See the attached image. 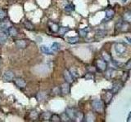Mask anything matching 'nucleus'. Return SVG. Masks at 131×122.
I'll use <instances>...</instances> for the list:
<instances>
[{"label": "nucleus", "mask_w": 131, "mask_h": 122, "mask_svg": "<svg viewBox=\"0 0 131 122\" xmlns=\"http://www.w3.org/2000/svg\"><path fill=\"white\" fill-rule=\"evenodd\" d=\"M92 108L97 112H103L104 104L102 100H93L92 102Z\"/></svg>", "instance_id": "nucleus-1"}, {"label": "nucleus", "mask_w": 131, "mask_h": 122, "mask_svg": "<svg viewBox=\"0 0 131 122\" xmlns=\"http://www.w3.org/2000/svg\"><path fill=\"white\" fill-rule=\"evenodd\" d=\"M115 51H116V54L121 55L122 54H124L126 51V46L124 43L121 42H117L115 44Z\"/></svg>", "instance_id": "nucleus-2"}, {"label": "nucleus", "mask_w": 131, "mask_h": 122, "mask_svg": "<svg viewBox=\"0 0 131 122\" xmlns=\"http://www.w3.org/2000/svg\"><path fill=\"white\" fill-rule=\"evenodd\" d=\"M15 79V75H14V72L12 71H6L4 72V74L3 75V81L5 82H10V81H14Z\"/></svg>", "instance_id": "nucleus-3"}, {"label": "nucleus", "mask_w": 131, "mask_h": 122, "mask_svg": "<svg viewBox=\"0 0 131 122\" xmlns=\"http://www.w3.org/2000/svg\"><path fill=\"white\" fill-rule=\"evenodd\" d=\"M77 113H78L77 110L73 108H67V110H66V114L69 116V118L71 120H75Z\"/></svg>", "instance_id": "nucleus-4"}, {"label": "nucleus", "mask_w": 131, "mask_h": 122, "mask_svg": "<svg viewBox=\"0 0 131 122\" xmlns=\"http://www.w3.org/2000/svg\"><path fill=\"white\" fill-rule=\"evenodd\" d=\"M14 84L20 89H23L26 86V82L21 77H16L14 79Z\"/></svg>", "instance_id": "nucleus-5"}, {"label": "nucleus", "mask_w": 131, "mask_h": 122, "mask_svg": "<svg viewBox=\"0 0 131 122\" xmlns=\"http://www.w3.org/2000/svg\"><path fill=\"white\" fill-rule=\"evenodd\" d=\"M96 67L97 68V69L101 72H104L106 70V62L103 59V60H101V59H98L97 60L96 62Z\"/></svg>", "instance_id": "nucleus-6"}, {"label": "nucleus", "mask_w": 131, "mask_h": 122, "mask_svg": "<svg viewBox=\"0 0 131 122\" xmlns=\"http://www.w3.org/2000/svg\"><path fill=\"white\" fill-rule=\"evenodd\" d=\"M28 40L26 39H18L15 41L16 46L19 49H25L28 46Z\"/></svg>", "instance_id": "nucleus-7"}, {"label": "nucleus", "mask_w": 131, "mask_h": 122, "mask_svg": "<svg viewBox=\"0 0 131 122\" xmlns=\"http://www.w3.org/2000/svg\"><path fill=\"white\" fill-rule=\"evenodd\" d=\"M11 25V22L8 20H1L0 21V30H7Z\"/></svg>", "instance_id": "nucleus-8"}, {"label": "nucleus", "mask_w": 131, "mask_h": 122, "mask_svg": "<svg viewBox=\"0 0 131 122\" xmlns=\"http://www.w3.org/2000/svg\"><path fill=\"white\" fill-rule=\"evenodd\" d=\"M63 76H64V78L66 80V81L70 84H71L73 81H74V77L73 76L71 75V72H70L69 70H65L64 71V73H63Z\"/></svg>", "instance_id": "nucleus-9"}, {"label": "nucleus", "mask_w": 131, "mask_h": 122, "mask_svg": "<svg viewBox=\"0 0 131 122\" xmlns=\"http://www.w3.org/2000/svg\"><path fill=\"white\" fill-rule=\"evenodd\" d=\"M114 15H115L114 10L111 9V8H109V9H107V10H106V16H105V18L103 19L102 21H106V20L107 21V20H109L112 18H113Z\"/></svg>", "instance_id": "nucleus-10"}, {"label": "nucleus", "mask_w": 131, "mask_h": 122, "mask_svg": "<svg viewBox=\"0 0 131 122\" xmlns=\"http://www.w3.org/2000/svg\"><path fill=\"white\" fill-rule=\"evenodd\" d=\"M61 92L63 94V95H67V94L70 93V83L66 82L63 83L62 85H61Z\"/></svg>", "instance_id": "nucleus-11"}, {"label": "nucleus", "mask_w": 131, "mask_h": 122, "mask_svg": "<svg viewBox=\"0 0 131 122\" xmlns=\"http://www.w3.org/2000/svg\"><path fill=\"white\" fill-rule=\"evenodd\" d=\"M48 27L49 28L51 29V31H52L53 33H57V32H58L59 30V26H58V24L54 23V22H52V21H49L48 22Z\"/></svg>", "instance_id": "nucleus-12"}, {"label": "nucleus", "mask_w": 131, "mask_h": 122, "mask_svg": "<svg viewBox=\"0 0 131 122\" xmlns=\"http://www.w3.org/2000/svg\"><path fill=\"white\" fill-rule=\"evenodd\" d=\"M121 87H122V84L120 82V81H116V82H115L113 84V87H112V92L113 94H116L121 89Z\"/></svg>", "instance_id": "nucleus-13"}, {"label": "nucleus", "mask_w": 131, "mask_h": 122, "mask_svg": "<svg viewBox=\"0 0 131 122\" xmlns=\"http://www.w3.org/2000/svg\"><path fill=\"white\" fill-rule=\"evenodd\" d=\"M7 34L12 37H16L18 34V31L14 26H10L7 29Z\"/></svg>", "instance_id": "nucleus-14"}, {"label": "nucleus", "mask_w": 131, "mask_h": 122, "mask_svg": "<svg viewBox=\"0 0 131 122\" xmlns=\"http://www.w3.org/2000/svg\"><path fill=\"white\" fill-rule=\"evenodd\" d=\"M112 95H113V93L112 92H110V91H106L104 95H103V98H104V101L106 102V104H108L110 103V101L112 100Z\"/></svg>", "instance_id": "nucleus-15"}, {"label": "nucleus", "mask_w": 131, "mask_h": 122, "mask_svg": "<svg viewBox=\"0 0 131 122\" xmlns=\"http://www.w3.org/2000/svg\"><path fill=\"white\" fill-rule=\"evenodd\" d=\"M23 25H24L25 28H26L28 30H34L35 29L34 24H33L30 21H29V20H25L23 22Z\"/></svg>", "instance_id": "nucleus-16"}, {"label": "nucleus", "mask_w": 131, "mask_h": 122, "mask_svg": "<svg viewBox=\"0 0 131 122\" xmlns=\"http://www.w3.org/2000/svg\"><path fill=\"white\" fill-rule=\"evenodd\" d=\"M7 40V34L5 32H0V45H3Z\"/></svg>", "instance_id": "nucleus-17"}, {"label": "nucleus", "mask_w": 131, "mask_h": 122, "mask_svg": "<svg viewBox=\"0 0 131 122\" xmlns=\"http://www.w3.org/2000/svg\"><path fill=\"white\" fill-rule=\"evenodd\" d=\"M41 51H42L43 53H44V54H46V55H52L53 54V51H52V49L46 47V46L41 47Z\"/></svg>", "instance_id": "nucleus-18"}, {"label": "nucleus", "mask_w": 131, "mask_h": 122, "mask_svg": "<svg viewBox=\"0 0 131 122\" xmlns=\"http://www.w3.org/2000/svg\"><path fill=\"white\" fill-rule=\"evenodd\" d=\"M123 19L125 22L131 23V11H126L123 16Z\"/></svg>", "instance_id": "nucleus-19"}, {"label": "nucleus", "mask_w": 131, "mask_h": 122, "mask_svg": "<svg viewBox=\"0 0 131 122\" xmlns=\"http://www.w3.org/2000/svg\"><path fill=\"white\" fill-rule=\"evenodd\" d=\"M51 116H52V114L49 112H43L42 115H41V119L43 120H50Z\"/></svg>", "instance_id": "nucleus-20"}, {"label": "nucleus", "mask_w": 131, "mask_h": 122, "mask_svg": "<svg viewBox=\"0 0 131 122\" xmlns=\"http://www.w3.org/2000/svg\"><path fill=\"white\" fill-rule=\"evenodd\" d=\"M60 48H61V45L59 43H57V42H54L52 45V47H51V49H52V51L53 52L58 51L60 50Z\"/></svg>", "instance_id": "nucleus-21"}, {"label": "nucleus", "mask_w": 131, "mask_h": 122, "mask_svg": "<svg viewBox=\"0 0 131 122\" xmlns=\"http://www.w3.org/2000/svg\"><path fill=\"white\" fill-rule=\"evenodd\" d=\"M102 59H103L106 62H110V61L112 60V57H111V55L106 52H102Z\"/></svg>", "instance_id": "nucleus-22"}, {"label": "nucleus", "mask_w": 131, "mask_h": 122, "mask_svg": "<svg viewBox=\"0 0 131 122\" xmlns=\"http://www.w3.org/2000/svg\"><path fill=\"white\" fill-rule=\"evenodd\" d=\"M50 120L53 121V122H60V121H61V116L54 114V115H52V116L50 118Z\"/></svg>", "instance_id": "nucleus-23"}, {"label": "nucleus", "mask_w": 131, "mask_h": 122, "mask_svg": "<svg viewBox=\"0 0 131 122\" xmlns=\"http://www.w3.org/2000/svg\"><path fill=\"white\" fill-rule=\"evenodd\" d=\"M68 30H69V28L67 27H60L59 30H58V33H59L60 35L63 36V35L66 34V33H67Z\"/></svg>", "instance_id": "nucleus-24"}, {"label": "nucleus", "mask_w": 131, "mask_h": 122, "mask_svg": "<svg viewBox=\"0 0 131 122\" xmlns=\"http://www.w3.org/2000/svg\"><path fill=\"white\" fill-rule=\"evenodd\" d=\"M67 42L70 44H75L79 42V38L77 37H75V38H67Z\"/></svg>", "instance_id": "nucleus-25"}, {"label": "nucleus", "mask_w": 131, "mask_h": 122, "mask_svg": "<svg viewBox=\"0 0 131 122\" xmlns=\"http://www.w3.org/2000/svg\"><path fill=\"white\" fill-rule=\"evenodd\" d=\"M65 10L70 12V11H72L75 10V6H73V4H68L67 6H66L65 7Z\"/></svg>", "instance_id": "nucleus-26"}, {"label": "nucleus", "mask_w": 131, "mask_h": 122, "mask_svg": "<svg viewBox=\"0 0 131 122\" xmlns=\"http://www.w3.org/2000/svg\"><path fill=\"white\" fill-rule=\"evenodd\" d=\"M79 34L80 35V37H82V38H85L86 36H87V34H88V30L86 29H80L79 31Z\"/></svg>", "instance_id": "nucleus-27"}, {"label": "nucleus", "mask_w": 131, "mask_h": 122, "mask_svg": "<svg viewBox=\"0 0 131 122\" xmlns=\"http://www.w3.org/2000/svg\"><path fill=\"white\" fill-rule=\"evenodd\" d=\"M70 72H71V75L73 76L74 78H75V77H79V74H78V72H76V70H75V68H71V70H70Z\"/></svg>", "instance_id": "nucleus-28"}, {"label": "nucleus", "mask_w": 131, "mask_h": 122, "mask_svg": "<svg viewBox=\"0 0 131 122\" xmlns=\"http://www.w3.org/2000/svg\"><path fill=\"white\" fill-rule=\"evenodd\" d=\"M85 78L87 79V80H93L94 79V76H93V74L92 72H89V73L86 74Z\"/></svg>", "instance_id": "nucleus-29"}, {"label": "nucleus", "mask_w": 131, "mask_h": 122, "mask_svg": "<svg viewBox=\"0 0 131 122\" xmlns=\"http://www.w3.org/2000/svg\"><path fill=\"white\" fill-rule=\"evenodd\" d=\"M106 35V31H98L97 33V37H100V38H103Z\"/></svg>", "instance_id": "nucleus-30"}, {"label": "nucleus", "mask_w": 131, "mask_h": 122, "mask_svg": "<svg viewBox=\"0 0 131 122\" xmlns=\"http://www.w3.org/2000/svg\"><path fill=\"white\" fill-rule=\"evenodd\" d=\"M5 17H6V12L3 10L0 9V20L5 19Z\"/></svg>", "instance_id": "nucleus-31"}, {"label": "nucleus", "mask_w": 131, "mask_h": 122, "mask_svg": "<svg viewBox=\"0 0 131 122\" xmlns=\"http://www.w3.org/2000/svg\"><path fill=\"white\" fill-rule=\"evenodd\" d=\"M125 68L126 70H131V59H129L125 65Z\"/></svg>", "instance_id": "nucleus-32"}, {"label": "nucleus", "mask_w": 131, "mask_h": 122, "mask_svg": "<svg viewBox=\"0 0 131 122\" xmlns=\"http://www.w3.org/2000/svg\"><path fill=\"white\" fill-rule=\"evenodd\" d=\"M126 39L128 40V42L131 44V38H129V37H126Z\"/></svg>", "instance_id": "nucleus-33"}, {"label": "nucleus", "mask_w": 131, "mask_h": 122, "mask_svg": "<svg viewBox=\"0 0 131 122\" xmlns=\"http://www.w3.org/2000/svg\"><path fill=\"white\" fill-rule=\"evenodd\" d=\"M130 120H131V112H129V116H128V120H127L129 121Z\"/></svg>", "instance_id": "nucleus-34"}, {"label": "nucleus", "mask_w": 131, "mask_h": 122, "mask_svg": "<svg viewBox=\"0 0 131 122\" xmlns=\"http://www.w3.org/2000/svg\"><path fill=\"white\" fill-rule=\"evenodd\" d=\"M123 2H124V3H125V2H126V0H123Z\"/></svg>", "instance_id": "nucleus-35"}]
</instances>
